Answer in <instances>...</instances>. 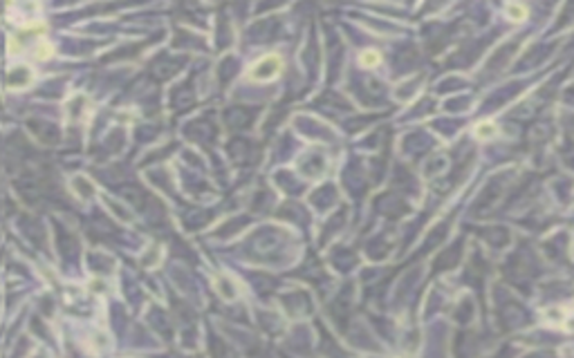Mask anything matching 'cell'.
I'll return each mask as SVG.
<instances>
[{
    "instance_id": "7a4b0ae2",
    "label": "cell",
    "mask_w": 574,
    "mask_h": 358,
    "mask_svg": "<svg viewBox=\"0 0 574 358\" xmlns=\"http://www.w3.org/2000/svg\"><path fill=\"white\" fill-rule=\"evenodd\" d=\"M496 132H498V128H496V123H493V121H482V123H478L476 130H474L476 139H480V141H487V139H491Z\"/></svg>"
},
{
    "instance_id": "6da1fadb",
    "label": "cell",
    "mask_w": 574,
    "mask_h": 358,
    "mask_svg": "<svg viewBox=\"0 0 574 358\" xmlns=\"http://www.w3.org/2000/svg\"><path fill=\"white\" fill-rule=\"evenodd\" d=\"M280 70H283V61H280L278 54H267L263 58H258L254 65L249 67V76L251 81H258V83H265V81H274Z\"/></svg>"
},
{
    "instance_id": "3957f363",
    "label": "cell",
    "mask_w": 574,
    "mask_h": 358,
    "mask_svg": "<svg viewBox=\"0 0 574 358\" xmlns=\"http://www.w3.org/2000/svg\"><path fill=\"white\" fill-rule=\"evenodd\" d=\"M359 63H361L363 67H377L381 63V54L377 52V49H366V52H361V56H359Z\"/></svg>"
},
{
    "instance_id": "277c9868",
    "label": "cell",
    "mask_w": 574,
    "mask_h": 358,
    "mask_svg": "<svg viewBox=\"0 0 574 358\" xmlns=\"http://www.w3.org/2000/svg\"><path fill=\"white\" fill-rule=\"evenodd\" d=\"M507 16H509V20L520 22V20L527 18V7L525 5H518V3H511V5H507Z\"/></svg>"
}]
</instances>
